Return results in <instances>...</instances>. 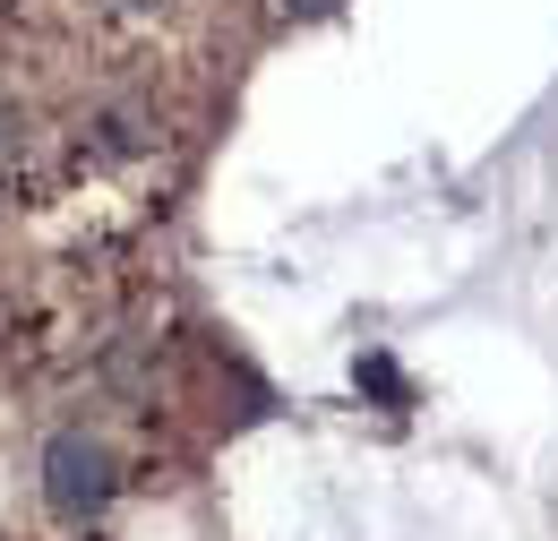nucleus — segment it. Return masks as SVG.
Segmentation results:
<instances>
[{
  "instance_id": "1",
  "label": "nucleus",
  "mask_w": 558,
  "mask_h": 541,
  "mask_svg": "<svg viewBox=\"0 0 558 541\" xmlns=\"http://www.w3.org/2000/svg\"><path fill=\"white\" fill-rule=\"evenodd\" d=\"M112 490H121V473H112V456H104L86 430H61V438L44 447V498H52V516L86 525V516L112 507Z\"/></svg>"
},
{
  "instance_id": "2",
  "label": "nucleus",
  "mask_w": 558,
  "mask_h": 541,
  "mask_svg": "<svg viewBox=\"0 0 558 541\" xmlns=\"http://www.w3.org/2000/svg\"><path fill=\"white\" fill-rule=\"evenodd\" d=\"M361 387H369V396H378L387 412H404V405H413V387H404V370H396L387 352H361Z\"/></svg>"
},
{
  "instance_id": "3",
  "label": "nucleus",
  "mask_w": 558,
  "mask_h": 541,
  "mask_svg": "<svg viewBox=\"0 0 558 541\" xmlns=\"http://www.w3.org/2000/svg\"><path fill=\"white\" fill-rule=\"evenodd\" d=\"M95 130H104V137H95L104 155H138V146H146V137H138V121H130V112H104Z\"/></svg>"
},
{
  "instance_id": "4",
  "label": "nucleus",
  "mask_w": 558,
  "mask_h": 541,
  "mask_svg": "<svg viewBox=\"0 0 558 541\" xmlns=\"http://www.w3.org/2000/svg\"><path fill=\"white\" fill-rule=\"evenodd\" d=\"M292 9H310V17H327V9H336V0H292Z\"/></svg>"
},
{
  "instance_id": "5",
  "label": "nucleus",
  "mask_w": 558,
  "mask_h": 541,
  "mask_svg": "<svg viewBox=\"0 0 558 541\" xmlns=\"http://www.w3.org/2000/svg\"><path fill=\"white\" fill-rule=\"evenodd\" d=\"M121 9H155V0H121Z\"/></svg>"
},
{
  "instance_id": "6",
  "label": "nucleus",
  "mask_w": 558,
  "mask_h": 541,
  "mask_svg": "<svg viewBox=\"0 0 558 541\" xmlns=\"http://www.w3.org/2000/svg\"><path fill=\"white\" fill-rule=\"evenodd\" d=\"M0 137H9V112H0Z\"/></svg>"
}]
</instances>
